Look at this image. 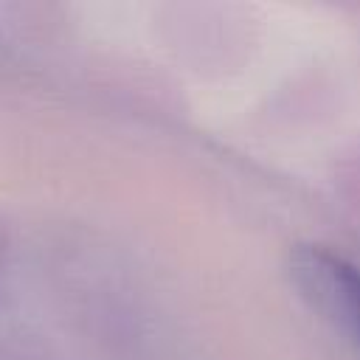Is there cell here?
<instances>
[{
  "mask_svg": "<svg viewBox=\"0 0 360 360\" xmlns=\"http://www.w3.org/2000/svg\"><path fill=\"white\" fill-rule=\"evenodd\" d=\"M298 276L315 301L354 338L360 346V267L329 250H304Z\"/></svg>",
  "mask_w": 360,
  "mask_h": 360,
  "instance_id": "cell-1",
  "label": "cell"
}]
</instances>
